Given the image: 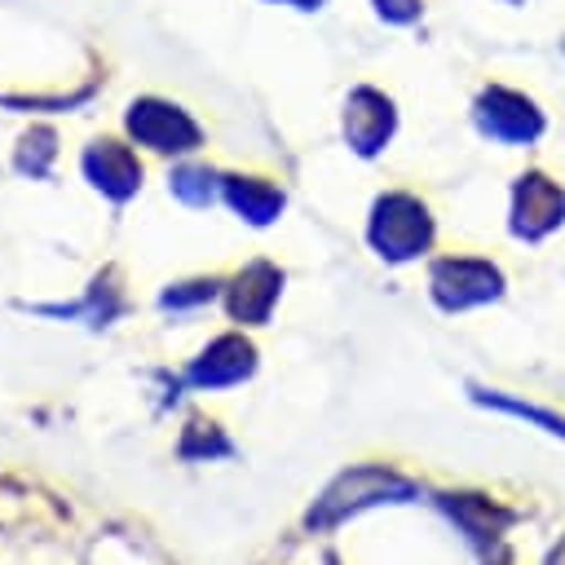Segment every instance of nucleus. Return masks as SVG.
<instances>
[{"label":"nucleus","mask_w":565,"mask_h":565,"mask_svg":"<svg viewBox=\"0 0 565 565\" xmlns=\"http://www.w3.org/2000/svg\"><path fill=\"white\" fill-rule=\"evenodd\" d=\"M433 296L446 309H463V305L499 296V274L486 260H441L433 269Z\"/></svg>","instance_id":"5"},{"label":"nucleus","mask_w":565,"mask_h":565,"mask_svg":"<svg viewBox=\"0 0 565 565\" xmlns=\"http://www.w3.org/2000/svg\"><path fill=\"white\" fill-rule=\"evenodd\" d=\"M84 172H88V181H93L102 194H110V199H128V194H137V185H141V163H137L132 150L119 146V141H93V146L84 150Z\"/></svg>","instance_id":"6"},{"label":"nucleus","mask_w":565,"mask_h":565,"mask_svg":"<svg viewBox=\"0 0 565 565\" xmlns=\"http://www.w3.org/2000/svg\"><path fill=\"white\" fill-rule=\"evenodd\" d=\"M212 181H216V172H207V168H181V172H172V194L190 207H203L216 194Z\"/></svg>","instance_id":"12"},{"label":"nucleus","mask_w":565,"mask_h":565,"mask_svg":"<svg viewBox=\"0 0 565 565\" xmlns=\"http://www.w3.org/2000/svg\"><path fill=\"white\" fill-rule=\"evenodd\" d=\"M384 494H411V486L397 481V477H388V472H380V468H353L349 477H340L322 494V503L309 512V525H331L344 512H358V508H366V503H375Z\"/></svg>","instance_id":"3"},{"label":"nucleus","mask_w":565,"mask_h":565,"mask_svg":"<svg viewBox=\"0 0 565 565\" xmlns=\"http://www.w3.org/2000/svg\"><path fill=\"white\" fill-rule=\"evenodd\" d=\"M433 238V225H428V212L406 199V194H388L375 203V216H371V243L380 247V256L388 260H406L415 252H424Z\"/></svg>","instance_id":"1"},{"label":"nucleus","mask_w":565,"mask_h":565,"mask_svg":"<svg viewBox=\"0 0 565 565\" xmlns=\"http://www.w3.org/2000/svg\"><path fill=\"white\" fill-rule=\"evenodd\" d=\"M565 199L556 185H547L543 177H525V185L516 190V230L521 234H543L561 221Z\"/></svg>","instance_id":"10"},{"label":"nucleus","mask_w":565,"mask_h":565,"mask_svg":"<svg viewBox=\"0 0 565 565\" xmlns=\"http://www.w3.org/2000/svg\"><path fill=\"white\" fill-rule=\"evenodd\" d=\"M296 4H305V9H309V4H318V0H296Z\"/></svg>","instance_id":"16"},{"label":"nucleus","mask_w":565,"mask_h":565,"mask_svg":"<svg viewBox=\"0 0 565 565\" xmlns=\"http://www.w3.org/2000/svg\"><path fill=\"white\" fill-rule=\"evenodd\" d=\"M128 132L159 154H181L199 146V124L181 106L159 102V97H141L128 106Z\"/></svg>","instance_id":"2"},{"label":"nucleus","mask_w":565,"mask_h":565,"mask_svg":"<svg viewBox=\"0 0 565 565\" xmlns=\"http://www.w3.org/2000/svg\"><path fill=\"white\" fill-rule=\"evenodd\" d=\"M49 159H53V132H49V128L26 132V137H22V150H18V168L31 172V177H44Z\"/></svg>","instance_id":"13"},{"label":"nucleus","mask_w":565,"mask_h":565,"mask_svg":"<svg viewBox=\"0 0 565 565\" xmlns=\"http://www.w3.org/2000/svg\"><path fill=\"white\" fill-rule=\"evenodd\" d=\"M481 124H486L490 137H503V141H530V137L539 132L534 106H530L525 97H516V93H503V88L486 93V102H481Z\"/></svg>","instance_id":"8"},{"label":"nucleus","mask_w":565,"mask_h":565,"mask_svg":"<svg viewBox=\"0 0 565 565\" xmlns=\"http://www.w3.org/2000/svg\"><path fill=\"white\" fill-rule=\"evenodd\" d=\"M252 366H256L252 344H247L243 335H221V340H212V344L190 362L185 384H194V388H225V384L247 380Z\"/></svg>","instance_id":"4"},{"label":"nucleus","mask_w":565,"mask_h":565,"mask_svg":"<svg viewBox=\"0 0 565 565\" xmlns=\"http://www.w3.org/2000/svg\"><path fill=\"white\" fill-rule=\"evenodd\" d=\"M380 13H388V18L406 22V18H415V13H419V4H415V0H380Z\"/></svg>","instance_id":"15"},{"label":"nucleus","mask_w":565,"mask_h":565,"mask_svg":"<svg viewBox=\"0 0 565 565\" xmlns=\"http://www.w3.org/2000/svg\"><path fill=\"white\" fill-rule=\"evenodd\" d=\"M221 190H225L230 207H234V212H243L252 225L274 221V216H278V207H282V194H278L274 185L256 181V177H230V181H221Z\"/></svg>","instance_id":"11"},{"label":"nucleus","mask_w":565,"mask_h":565,"mask_svg":"<svg viewBox=\"0 0 565 565\" xmlns=\"http://www.w3.org/2000/svg\"><path fill=\"white\" fill-rule=\"evenodd\" d=\"M278 269L269 265H247L238 274V282L230 287V313L243 318V322H260L269 313V305L278 300Z\"/></svg>","instance_id":"9"},{"label":"nucleus","mask_w":565,"mask_h":565,"mask_svg":"<svg viewBox=\"0 0 565 565\" xmlns=\"http://www.w3.org/2000/svg\"><path fill=\"white\" fill-rule=\"evenodd\" d=\"M344 132H349V141H353L362 154H375V150L384 146V137L393 132V106H388L380 93H371V88H358V93L349 97Z\"/></svg>","instance_id":"7"},{"label":"nucleus","mask_w":565,"mask_h":565,"mask_svg":"<svg viewBox=\"0 0 565 565\" xmlns=\"http://www.w3.org/2000/svg\"><path fill=\"white\" fill-rule=\"evenodd\" d=\"M212 282H185V287H172L163 291V309H185V305H199V300H212Z\"/></svg>","instance_id":"14"}]
</instances>
